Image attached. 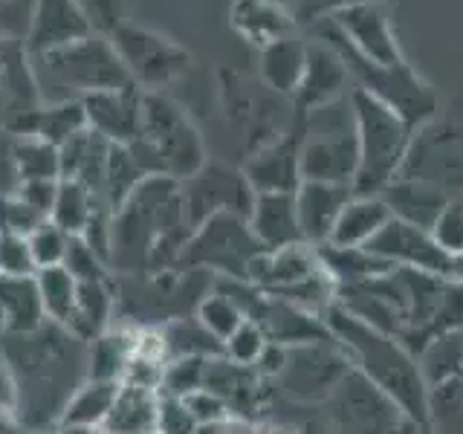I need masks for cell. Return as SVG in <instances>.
Wrapping results in <instances>:
<instances>
[{"label":"cell","instance_id":"obj_1","mask_svg":"<svg viewBox=\"0 0 463 434\" xmlns=\"http://www.w3.org/2000/svg\"><path fill=\"white\" fill-rule=\"evenodd\" d=\"M18 405L14 414L26 431L58 426L67 400L87 380V342L55 322H43L33 333H4L0 339Z\"/></svg>","mask_w":463,"mask_h":434},{"label":"cell","instance_id":"obj_2","mask_svg":"<svg viewBox=\"0 0 463 434\" xmlns=\"http://www.w3.org/2000/svg\"><path fill=\"white\" fill-rule=\"evenodd\" d=\"M192 235L183 188L177 180L154 174L145 177L128 203L113 214L110 269L163 272L177 267V258Z\"/></svg>","mask_w":463,"mask_h":434},{"label":"cell","instance_id":"obj_3","mask_svg":"<svg viewBox=\"0 0 463 434\" xmlns=\"http://www.w3.org/2000/svg\"><path fill=\"white\" fill-rule=\"evenodd\" d=\"M325 325L330 336L345 347L354 371L365 376L376 391H383L417 429H423L429 385L409 347L388 333L359 322L339 304H333L325 313Z\"/></svg>","mask_w":463,"mask_h":434},{"label":"cell","instance_id":"obj_4","mask_svg":"<svg viewBox=\"0 0 463 434\" xmlns=\"http://www.w3.org/2000/svg\"><path fill=\"white\" fill-rule=\"evenodd\" d=\"M29 70H33L41 105L81 101L93 93L130 84L110 38L96 33L58 50L29 55Z\"/></svg>","mask_w":463,"mask_h":434},{"label":"cell","instance_id":"obj_5","mask_svg":"<svg viewBox=\"0 0 463 434\" xmlns=\"http://www.w3.org/2000/svg\"><path fill=\"white\" fill-rule=\"evenodd\" d=\"M130 151L148 177L163 174L177 183L188 180L209 159L197 125L165 93H142V127Z\"/></svg>","mask_w":463,"mask_h":434},{"label":"cell","instance_id":"obj_6","mask_svg":"<svg viewBox=\"0 0 463 434\" xmlns=\"http://www.w3.org/2000/svg\"><path fill=\"white\" fill-rule=\"evenodd\" d=\"M307 35L316 41H325L327 47L336 50V55L345 61L347 72H351V81L356 90H365L368 96L380 99L383 105H388L394 113H400L405 122L414 130L423 127L429 122L438 119L440 110V99L431 90V84L420 76V72L409 64H373L368 58H362L354 52L342 35L336 33V26L330 21H318L316 26L307 29Z\"/></svg>","mask_w":463,"mask_h":434},{"label":"cell","instance_id":"obj_7","mask_svg":"<svg viewBox=\"0 0 463 434\" xmlns=\"http://www.w3.org/2000/svg\"><path fill=\"white\" fill-rule=\"evenodd\" d=\"M351 105L356 116L359 168L351 192L365 197H380L385 188L400 177L409 156L414 127L394 113L380 99L365 90H351Z\"/></svg>","mask_w":463,"mask_h":434},{"label":"cell","instance_id":"obj_8","mask_svg":"<svg viewBox=\"0 0 463 434\" xmlns=\"http://www.w3.org/2000/svg\"><path fill=\"white\" fill-rule=\"evenodd\" d=\"M301 130V180L354 185L359 168L356 116L351 93L296 119Z\"/></svg>","mask_w":463,"mask_h":434},{"label":"cell","instance_id":"obj_9","mask_svg":"<svg viewBox=\"0 0 463 434\" xmlns=\"http://www.w3.org/2000/svg\"><path fill=\"white\" fill-rule=\"evenodd\" d=\"M264 252L250 229V221L238 214H214L192 229L177 267L183 272H212L214 278L246 281L250 264Z\"/></svg>","mask_w":463,"mask_h":434},{"label":"cell","instance_id":"obj_10","mask_svg":"<svg viewBox=\"0 0 463 434\" xmlns=\"http://www.w3.org/2000/svg\"><path fill=\"white\" fill-rule=\"evenodd\" d=\"M221 105L229 127H235L250 142L246 156L296 125L293 105L287 99L235 70H221Z\"/></svg>","mask_w":463,"mask_h":434},{"label":"cell","instance_id":"obj_11","mask_svg":"<svg viewBox=\"0 0 463 434\" xmlns=\"http://www.w3.org/2000/svg\"><path fill=\"white\" fill-rule=\"evenodd\" d=\"M110 43L130 84H137L142 93H163L192 67V55L177 41L128 21L110 35Z\"/></svg>","mask_w":463,"mask_h":434},{"label":"cell","instance_id":"obj_12","mask_svg":"<svg viewBox=\"0 0 463 434\" xmlns=\"http://www.w3.org/2000/svg\"><path fill=\"white\" fill-rule=\"evenodd\" d=\"M354 371L345 347L336 339L287 347V362L275 382L287 397L298 402H327L333 391Z\"/></svg>","mask_w":463,"mask_h":434},{"label":"cell","instance_id":"obj_13","mask_svg":"<svg viewBox=\"0 0 463 434\" xmlns=\"http://www.w3.org/2000/svg\"><path fill=\"white\" fill-rule=\"evenodd\" d=\"M400 177L429 183L449 197H463V130L440 119L417 127Z\"/></svg>","mask_w":463,"mask_h":434},{"label":"cell","instance_id":"obj_14","mask_svg":"<svg viewBox=\"0 0 463 434\" xmlns=\"http://www.w3.org/2000/svg\"><path fill=\"white\" fill-rule=\"evenodd\" d=\"M180 188L192 229L214 214L250 217L255 206V188L246 180L243 168L221 163V159H206V165L183 180Z\"/></svg>","mask_w":463,"mask_h":434},{"label":"cell","instance_id":"obj_15","mask_svg":"<svg viewBox=\"0 0 463 434\" xmlns=\"http://www.w3.org/2000/svg\"><path fill=\"white\" fill-rule=\"evenodd\" d=\"M330 423L339 434H402L411 423L383 391L351 371L327 400Z\"/></svg>","mask_w":463,"mask_h":434},{"label":"cell","instance_id":"obj_16","mask_svg":"<svg viewBox=\"0 0 463 434\" xmlns=\"http://www.w3.org/2000/svg\"><path fill=\"white\" fill-rule=\"evenodd\" d=\"M342 41L373 64H402L405 55L391 24L388 4H356L327 18Z\"/></svg>","mask_w":463,"mask_h":434},{"label":"cell","instance_id":"obj_17","mask_svg":"<svg viewBox=\"0 0 463 434\" xmlns=\"http://www.w3.org/2000/svg\"><path fill=\"white\" fill-rule=\"evenodd\" d=\"M376 258H383L391 267L423 269L434 275H452V258H449L440 243L434 241L429 229L405 223L391 214V221L376 231V238L365 246Z\"/></svg>","mask_w":463,"mask_h":434},{"label":"cell","instance_id":"obj_18","mask_svg":"<svg viewBox=\"0 0 463 434\" xmlns=\"http://www.w3.org/2000/svg\"><path fill=\"white\" fill-rule=\"evenodd\" d=\"M351 90H354L351 72H347L336 50L327 47L325 41L307 38V67H304L301 84L293 101H289L296 119H304L310 110L330 105V101L347 96Z\"/></svg>","mask_w":463,"mask_h":434},{"label":"cell","instance_id":"obj_19","mask_svg":"<svg viewBox=\"0 0 463 434\" xmlns=\"http://www.w3.org/2000/svg\"><path fill=\"white\" fill-rule=\"evenodd\" d=\"M243 174L252 183L255 194L287 192L293 194L301 185V130L293 125L281 137L260 145L243 159Z\"/></svg>","mask_w":463,"mask_h":434},{"label":"cell","instance_id":"obj_20","mask_svg":"<svg viewBox=\"0 0 463 434\" xmlns=\"http://www.w3.org/2000/svg\"><path fill=\"white\" fill-rule=\"evenodd\" d=\"M87 127L110 145H130L139 139L142 127V90L137 84L101 90L81 99Z\"/></svg>","mask_w":463,"mask_h":434},{"label":"cell","instance_id":"obj_21","mask_svg":"<svg viewBox=\"0 0 463 434\" xmlns=\"http://www.w3.org/2000/svg\"><path fill=\"white\" fill-rule=\"evenodd\" d=\"M93 35L79 0H33V18L24 41L26 55H41Z\"/></svg>","mask_w":463,"mask_h":434},{"label":"cell","instance_id":"obj_22","mask_svg":"<svg viewBox=\"0 0 463 434\" xmlns=\"http://www.w3.org/2000/svg\"><path fill=\"white\" fill-rule=\"evenodd\" d=\"M351 185H336V183H313L301 180L296 188V212H298V226L304 243L322 246L330 241V231L336 226L345 203L351 200Z\"/></svg>","mask_w":463,"mask_h":434},{"label":"cell","instance_id":"obj_23","mask_svg":"<svg viewBox=\"0 0 463 434\" xmlns=\"http://www.w3.org/2000/svg\"><path fill=\"white\" fill-rule=\"evenodd\" d=\"M229 24L246 43L258 50L298 33L293 14L287 12L281 0H232Z\"/></svg>","mask_w":463,"mask_h":434},{"label":"cell","instance_id":"obj_24","mask_svg":"<svg viewBox=\"0 0 463 434\" xmlns=\"http://www.w3.org/2000/svg\"><path fill=\"white\" fill-rule=\"evenodd\" d=\"M250 229L255 241L267 252L284 250V246L304 243L298 212H296V192H272V194H255V206L250 212Z\"/></svg>","mask_w":463,"mask_h":434},{"label":"cell","instance_id":"obj_25","mask_svg":"<svg viewBox=\"0 0 463 434\" xmlns=\"http://www.w3.org/2000/svg\"><path fill=\"white\" fill-rule=\"evenodd\" d=\"M304 67H307V41L298 33L260 50V84L287 101H293Z\"/></svg>","mask_w":463,"mask_h":434},{"label":"cell","instance_id":"obj_26","mask_svg":"<svg viewBox=\"0 0 463 434\" xmlns=\"http://www.w3.org/2000/svg\"><path fill=\"white\" fill-rule=\"evenodd\" d=\"M380 197L388 203V209L394 217H400L405 223H414L420 229H429V231L438 223L446 203L452 200L449 194H443L440 188L420 183V180H409V177H397Z\"/></svg>","mask_w":463,"mask_h":434},{"label":"cell","instance_id":"obj_27","mask_svg":"<svg viewBox=\"0 0 463 434\" xmlns=\"http://www.w3.org/2000/svg\"><path fill=\"white\" fill-rule=\"evenodd\" d=\"M391 221V209L383 197L351 194L339 214L336 226L330 231V246H345V250H362L368 246L376 231Z\"/></svg>","mask_w":463,"mask_h":434},{"label":"cell","instance_id":"obj_28","mask_svg":"<svg viewBox=\"0 0 463 434\" xmlns=\"http://www.w3.org/2000/svg\"><path fill=\"white\" fill-rule=\"evenodd\" d=\"M156 411L159 391L119 382V394L101 429L108 434H156Z\"/></svg>","mask_w":463,"mask_h":434},{"label":"cell","instance_id":"obj_29","mask_svg":"<svg viewBox=\"0 0 463 434\" xmlns=\"http://www.w3.org/2000/svg\"><path fill=\"white\" fill-rule=\"evenodd\" d=\"M58 151H61V180H79L101 197L110 142L93 134L90 127H84L79 137H72Z\"/></svg>","mask_w":463,"mask_h":434},{"label":"cell","instance_id":"obj_30","mask_svg":"<svg viewBox=\"0 0 463 434\" xmlns=\"http://www.w3.org/2000/svg\"><path fill=\"white\" fill-rule=\"evenodd\" d=\"M113 313H116V287L110 281H90V284H79V296H76V310L67 330L72 336H79L81 342L90 344L96 336L108 333L113 327Z\"/></svg>","mask_w":463,"mask_h":434},{"label":"cell","instance_id":"obj_31","mask_svg":"<svg viewBox=\"0 0 463 434\" xmlns=\"http://www.w3.org/2000/svg\"><path fill=\"white\" fill-rule=\"evenodd\" d=\"M0 318H4L6 333H33L47 322L35 275L33 278H4L0 275Z\"/></svg>","mask_w":463,"mask_h":434},{"label":"cell","instance_id":"obj_32","mask_svg":"<svg viewBox=\"0 0 463 434\" xmlns=\"http://www.w3.org/2000/svg\"><path fill=\"white\" fill-rule=\"evenodd\" d=\"M101 209H108L105 200L96 192H90L84 183L58 180V194H55V206L50 212V221L58 229H64L70 238H81L84 229L90 226V221Z\"/></svg>","mask_w":463,"mask_h":434},{"label":"cell","instance_id":"obj_33","mask_svg":"<svg viewBox=\"0 0 463 434\" xmlns=\"http://www.w3.org/2000/svg\"><path fill=\"white\" fill-rule=\"evenodd\" d=\"M134 339L137 330H116V327L96 336L87 344V380L122 382L128 362L134 356Z\"/></svg>","mask_w":463,"mask_h":434},{"label":"cell","instance_id":"obj_34","mask_svg":"<svg viewBox=\"0 0 463 434\" xmlns=\"http://www.w3.org/2000/svg\"><path fill=\"white\" fill-rule=\"evenodd\" d=\"M316 252H318V260H322L325 272L333 278V284H336V289L371 281L376 275H385L388 269H394L391 264H385L383 258L371 255L365 246H362V250H345V246L322 243V246H316Z\"/></svg>","mask_w":463,"mask_h":434},{"label":"cell","instance_id":"obj_35","mask_svg":"<svg viewBox=\"0 0 463 434\" xmlns=\"http://www.w3.org/2000/svg\"><path fill=\"white\" fill-rule=\"evenodd\" d=\"M119 394V382H99V380H84L72 397L67 400L58 426H93L101 429L113 409V400Z\"/></svg>","mask_w":463,"mask_h":434},{"label":"cell","instance_id":"obj_36","mask_svg":"<svg viewBox=\"0 0 463 434\" xmlns=\"http://www.w3.org/2000/svg\"><path fill=\"white\" fill-rule=\"evenodd\" d=\"M87 127V116L81 101H58V105H41L29 116L24 137H41L55 148L67 145L72 137H79Z\"/></svg>","mask_w":463,"mask_h":434},{"label":"cell","instance_id":"obj_37","mask_svg":"<svg viewBox=\"0 0 463 434\" xmlns=\"http://www.w3.org/2000/svg\"><path fill=\"white\" fill-rule=\"evenodd\" d=\"M145 177H148V174H145L142 165L137 163L130 145H110L105 180H101V200H105V206L116 214L128 203V197L137 192Z\"/></svg>","mask_w":463,"mask_h":434},{"label":"cell","instance_id":"obj_38","mask_svg":"<svg viewBox=\"0 0 463 434\" xmlns=\"http://www.w3.org/2000/svg\"><path fill=\"white\" fill-rule=\"evenodd\" d=\"M12 163L18 183L33 180H61V151L41 137H14Z\"/></svg>","mask_w":463,"mask_h":434},{"label":"cell","instance_id":"obj_39","mask_svg":"<svg viewBox=\"0 0 463 434\" xmlns=\"http://www.w3.org/2000/svg\"><path fill=\"white\" fill-rule=\"evenodd\" d=\"M423 434H463V382L458 376L429 385Z\"/></svg>","mask_w":463,"mask_h":434},{"label":"cell","instance_id":"obj_40","mask_svg":"<svg viewBox=\"0 0 463 434\" xmlns=\"http://www.w3.org/2000/svg\"><path fill=\"white\" fill-rule=\"evenodd\" d=\"M35 284H38V296L43 304V313H47V322H55L67 327L72 310H76V296H79V281L72 278L70 269L61 267H47L35 272Z\"/></svg>","mask_w":463,"mask_h":434},{"label":"cell","instance_id":"obj_41","mask_svg":"<svg viewBox=\"0 0 463 434\" xmlns=\"http://www.w3.org/2000/svg\"><path fill=\"white\" fill-rule=\"evenodd\" d=\"M163 330V339H165V354L168 362L171 359H183V356H223V344L217 342L214 336H209L203 325L197 318H168V322L159 327Z\"/></svg>","mask_w":463,"mask_h":434},{"label":"cell","instance_id":"obj_42","mask_svg":"<svg viewBox=\"0 0 463 434\" xmlns=\"http://www.w3.org/2000/svg\"><path fill=\"white\" fill-rule=\"evenodd\" d=\"M420 371H423L426 385L443 382V380H455L463 371V330L458 333H446L429 342L423 351L417 354Z\"/></svg>","mask_w":463,"mask_h":434},{"label":"cell","instance_id":"obj_43","mask_svg":"<svg viewBox=\"0 0 463 434\" xmlns=\"http://www.w3.org/2000/svg\"><path fill=\"white\" fill-rule=\"evenodd\" d=\"M194 318L203 325V330H206L209 336H214L221 344L246 322L241 304L232 296L221 293V289H209V293L200 296L197 307H194Z\"/></svg>","mask_w":463,"mask_h":434},{"label":"cell","instance_id":"obj_44","mask_svg":"<svg viewBox=\"0 0 463 434\" xmlns=\"http://www.w3.org/2000/svg\"><path fill=\"white\" fill-rule=\"evenodd\" d=\"M212 359V356H209ZM206 356H183V359H171L165 371H163V382H159V394L165 397H177L185 400L188 394L203 388L206 380Z\"/></svg>","mask_w":463,"mask_h":434},{"label":"cell","instance_id":"obj_45","mask_svg":"<svg viewBox=\"0 0 463 434\" xmlns=\"http://www.w3.org/2000/svg\"><path fill=\"white\" fill-rule=\"evenodd\" d=\"M64 267L70 269V275L79 284H90V281H110L113 269L108 267V260L93 252V246L87 243L84 238H70L67 246V258Z\"/></svg>","mask_w":463,"mask_h":434},{"label":"cell","instance_id":"obj_46","mask_svg":"<svg viewBox=\"0 0 463 434\" xmlns=\"http://www.w3.org/2000/svg\"><path fill=\"white\" fill-rule=\"evenodd\" d=\"M29 250H33V258L38 269L47 267H61L67 258V246H70V235L64 229H58L52 221H43L38 229H33L26 235Z\"/></svg>","mask_w":463,"mask_h":434},{"label":"cell","instance_id":"obj_47","mask_svg":"<svg viewBox=\"0 0 463 434\" xmlns=\"http://www.w3.org/2000/svg\"><path fill=\"white\" fill-rule=\"evenodd\" d=\"M281 4L293 14V21L301 33H307L318 21H327L333 14H339L356 4H394V0H281Z\"/></svg>","mask_w":463,"mask_h":434},{"label":"cell","instance_id":"obj_48","mask_svg":"<svg viewBox=\"0 0 463 434\" xmlns=\"http://www.w3.org/2000/svg\"><path fill=\"white\" fill-rule=\"evenodd\" d=\"M267 344H269L267 333L260 330L255 322H250V318H246V322L223 342V356H226L229 362H235V365L255 368V365H258V359H260V354L267 351Z\"/></svg>","mask_w":463,"mask_h":434},{"label":"cell","instance_id":"obj_49","mask_svg":"<svg viewBox=\"0 0 463 434\" xmlns=\"http://www.w3.org/2000/svg\"><path fill=\"white\" fill-rule=\"evenodd\" d=\"M38 272V264L29 250L26 235L14 231H0V275L4 278H33Z\"/></svg>","mask_w":463,"mask_h":434},{"label":"cell","instance_id":"obj_50","mask_svg":"<svg viewBox=\"0 0 463 434\" xmlns=\"http://www.w3.org/2000/svg\"><path fill=\"white\" fill-rule=\"evenodd\" d=\"M431 235L449 258L463 255V197H452L446 203L438 223L431 226Z\"/></svg>","mask_w":463,"mask_h":434},{"label":"cell","instance_id":"obj_51","mask_svg":"<svg viewBox=\"0 0 463 434\" xmlns=\"http://www.w3.org/2000/svg\"><path fill=\"white\" fill-rule=\"evenodd\" d=\"M47 217H41L33 206L18 194H0V231H14V235H29L33 229H38Z\"/></svg>","mask_w":463,"mask_h":434},{"label":"cell","instance_id":"obj_52","mask_svg":"<svg viewBox=\"0 0 463 434\" xmlns=\"http://www.w3.org/2000/svg\"><path fill=\"white\" fill-rule=\"evenodd\" d=\"M79 6L96 35L110 38L125 24V0H79Z\"/></svg>","mask_w":463,"mask_h":434},{"label":"cell","instance_id":"obj_53","mask_svg":"<svg viewBox=\"0 0 463 434\" xmlns=\"http://www.w3.org/2000/svg\"><path fill=\"white\" fill-rule=\"evenodd\" d=\"M156 434H200V423L192 417V411L185 409L183 400L159 394Z\"/></svg>","mask_w":463,"mask_h":434},{"label":"cell","instance_id":"obj_54","mask_svg":"<svg viewBox=\"0 0 463 434\" xmlns=\"http://www.w3.org/2000/svg\"><path fill=\"white\" fill-rule=\"evenodd\" d=\"M183 402H185V409L192 411V417L200 423V429L223 426V423H229L232 417H235L229 405L217 394H212V391H206V388H200V391H194V394H188Z\"/></svg>","mask_w":463,"mask_h":434},{"label":"cell","instance_id":"obj_55","mask_svg":"<svg viewBox=\"0 0 463 434\" xmlns=\"http://www.w3.org/2000/svg\"><path fill=\"white\" fill-rule=\"evenodd\" d=\"M14 194H18L26 206H33L41 217H47L50 221V212L55 206V194H58V180H33V183H18L14 188Z\"/></svg>","mask_w":463,"mask_h":434},{"label":"cell","instance_id":"obj_56","mask_svg":"<svg viewBox=\"0 0 463 434\" xmlns=\"http://www.w3.org/2000/svg\"><path fill=\"white\" fill-rule=\"evenodd\" d=\"M18 405V388H14V376H12V368L0 351V409H14Z\"/></svg>","mask_w":463,"mask_h":434},{"label":"cell","instance_id":"obj_57","mask_svg":"<svg viewBox=\"0 0 463 434\" xmlns=\"http://www.w3.org/2000/svg\"><path fill=\"white\" fill-rule=\"evenodd\" d=\"M24 423L14 414V409H0V434H24Z\"/></svg>","mask_w":463,"mask_h":434},{"label":"cell","instance_id":"obj_58","mask_svg":"<svg viewBox=\"0 0 463 434\" xmlns=\"http://www.w3.org/2000/svg\"><path fill=\"white\" fill-rule=\"evenodd\" d=\"M55 434H108V431L93 426H55Z\"/></svg>","mask_w":463,"mask_h":434},{"label":"cell","instance_id":"obj_59","mask_svg":"<svg viewBox=\"0 0 463 434\" xmlns=\"http://www.w3.org/2000/svg\"><path fill=\"white\" fill-rule=\"evenodd\" d=\"M6 79V50H0V84Z\"/></svg>","mask_w":463,"mask_h":434},{"label":"cell","instance_id":"obj_60","mask_svg":"<svg viewBox=\"0 0 463 434\" xmlns=\"http://www.w3.org/2000/svg\"><path fill=\"white\" fill-rule=\"evenodd\" d=\"M4 333H6V330H4V318H0V339H4Z\"/></svg>","mask_w":463,"mask_h":434},{"label":"cell","instance_id":"obj_61","mask_svg":"<svg viewBox=\"0 0 463 434\" xmlns=\"http://www.w3.org/2000/svg\"><path fill=\"white\" fill-rule=\"evenodd\" d=\"M458 380H460V382H463V371H460V376H458Z\"/></svg>","mask_w":463,"mask_h":434}]
</instances>
